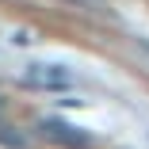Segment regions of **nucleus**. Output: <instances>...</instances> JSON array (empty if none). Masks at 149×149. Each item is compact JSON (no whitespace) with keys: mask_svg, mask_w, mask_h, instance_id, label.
Listing matches in <instances>:
<instances>
[{"mask_svg":"<svg viewBox=\"0 0 149 149\" xmlns=\"http://www.w3.org/2000/svg\"><path fill=\"white\" fill-rule=\"evenodd\" d=\"M0 145H8V149H23L27 145V138L15 130V126H8V123H0Z\"/></svg>","mask_w":149,"mask_h":149,"instance_id":"7ed1b4c3","label":"nucleus"},{"mask_svg":"<svg viewBox=\"0 0 149 149\" xmlns=\"http://www.w3.org/2000/svg\"><path fill=\"white\" fill-rule=\"evenodd\" d=\"M23 88H38V92H65V88L77 84V77L61 65H46V61H35V65H27L23 77H19Z\"/></svg>","mask_w":149,"mask_h":149,"instance_id":"f257e3e1","label":"nucleus"},{"mask_svg":"<svg viewBox=\"0 0 149 149\" xmlns=\"http://www.w3.org/2000/svg\"><path fill=\"white\" fill-rule=\"evenodd\" d=\"M38 134L46 141H54V145H61V149H84L88 145V134L77 130V126H69V123H61V118H42Z\"/></svg>","mask_w":149,"mask_h":149,"instance_id":"f03ea898","label":"nucleus"}]
</instances>
